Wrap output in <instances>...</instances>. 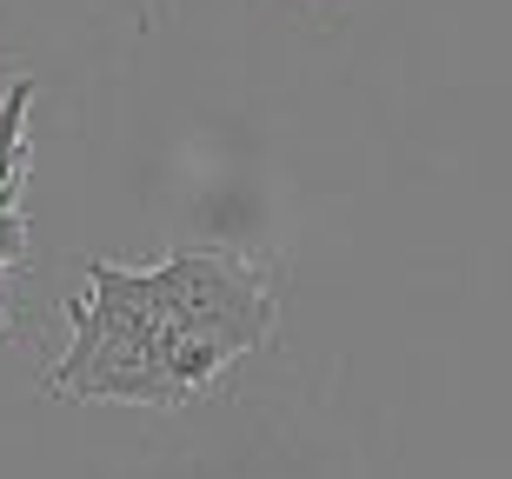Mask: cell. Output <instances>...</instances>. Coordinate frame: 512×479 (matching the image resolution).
Segmentation results:
<instances>
[{
    "label": "cell",
    "instance_id": "cell-1",
    "mask_svg": "<svg viewBox=\"0 0 512 479\" xmlns=\"http://www.w3.org/2000/svg\"><path fill=\"white\" fill-rule=\"evenodd\" d=\"M54 400H120V406H187L160 360V313L147 273L87 260V293L67 300V353L47 366Z\"/></svg>",
    "mask_w": 512,
    "mask_h": 479
},
{
    "label": "cell",
    "instance_id": "cell-4",
    "mask_svg": "<svg viewBox=\"0 0 512 479\" xmlns=\"http://www.w3.org/2000/svg\"><path fill=\"white\" fill-rule=\"evenodd\" d=\"M27 260V220H20V200H0V287L20 273Z\"/></svg>",
    "mask_w": 512,
    "mask_h": 479
},
{
    "label": "cell",
    "instance_id": "cell-3",
    "mask_svg": "<svg viewBox=\"0 0 512 479\" xmlns=\"http://www.w3.org/2000/svg\"><path fill=\"white\" fill-rule=\"evenodd\" d=\"M34 74H20L0 100V200H20L27 173H34V154H27V107H34Z\"/></svg>",
    "mask_w": 512,
    "mask_h": 479
},
{
    "label": "cell",
    "instance_id": "cell-2",
    "mask_svg": "<svg viewBox=\"0 0 512 479\" xmlns=\"http://www.w3.org/2000/svg\"><path fill=\"white\" fill-rule=\"evenodd\" d=\"M153 293V313L187 333H207L213 346H227L233 360L253 353V346L273 340V280L266 267H253L247 253L233 247H187L160 260V267H140Z\"/></svg>",
    "mask_w": 512,
    "mask_h": 479
}]
</instances>
